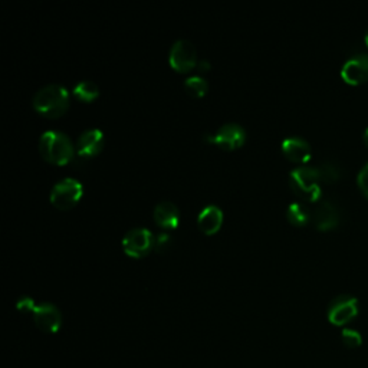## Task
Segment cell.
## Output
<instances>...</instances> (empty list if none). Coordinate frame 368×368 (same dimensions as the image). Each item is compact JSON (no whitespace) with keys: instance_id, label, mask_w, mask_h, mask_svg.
<instances>
[{"instance_id":"ac0fdd59","label":"cell","mask_w":368,"mask_h":368,"mask_svg":"<svg viewBox=\"0 0 368 368\" xmlns=\"http://www.w3.org/2000/svg\"><path fill=\"white\" fill-rule=\"evenodd\" d=\"M208 81L198 76V75H193V76H189L186 81H184V88L187 91L189 95L194 97V98H198V97H203L204 94H206L208 91Z\"/></svg>"},{"instance_id":"2e32d148","label":"cell","mask_w":368,"mask_h":368,"mask_svg":"<svg viewBox=\"0 0 368 368\" xmlns=\"http://www.w3.org/2000/svg\"><path fill=\"white\" fill-rule=\"evenodd\" d=\"M286 218L295 226H304L309 222V219H312V213L304 203L294 201L286 208Z\"/></svg>"},{"instance_id":"e0dca14e","label":"cell","mask_w":368,"mask_h":368,"mask_svg":"<svg viewBox=\"0 0 368 368\" xmlns=\"http://www.w3.org/2000/svg\"><path fill=\"white\" fill-rule=\"evenodd\" d=\"M73 94L76 95L78 100L90 102V101H94V100L98 97L100 88H98V85L94 83V81L84 79V81H81V83H78V84L73 87Z\"/></svg>"},{"instance_id":"ba28073f","label":"cell","mask_w":368,"mask_h":368,"mask_svg":"<svg viewBox=\"0 0 368 368\" xmlns=\"http://www.w3.org/2000/svg\"><path fill=\"white\" fill-rule=\"evenodd\" d=\"M247 138V131L236 122H227L223 124L215 134H208L206 140L209 143H215L225 150H233L240 147Z\"/></svg>"},{"instance_id":"5b68a950","label":"cell","mask_w":368,"mask_h":368,"mask_svg":"<svg viewBox=\"0 0 368 368\" xmlns=\"http://www.w3.org/2000/svg\"><path fill=\"white\" fill-rule=\"evenodd\" d=\"M84 187L79 180L73 177H65L55 183L51 190V201L59 209H69L81 198Z\"/></svg>"},{"instance_id":"9a60e30c","label":"cell","mask_w":368,"mask_h":368,"mask_svg":"<svg viewBox=\"0 0 368 368\" xmlns=\"http://www.w3.org/2000/svg\"><path fill=\"white\" fill-rule=\"evenodd\" d=\"M283 154L292 161L305 162L311 158V146L302 137H286L282 141Z\"/></svg>"},{"instance_id":"3957f363","label":"cell","mask_w":368,"mask_h":368,"mask_svg":"<svg viewBox=\"0 0 368 368\" xmlns=\"http://www.w3.org/2000/svg\"><path fill=\"white\" fill-rule=\"evenodd\" d=\"M16 307L23 312H32L33 321L37 325V328L45 333L54 334L61 328L62 315L54 304H35V301L30 297H20L16 302Z\"/></svg>"},{"instance_id":"9c48e42d","label":"cell","mask_w":368,"mask_h":368,"mask_svg":"<svg viewBox=\"0 0 368 368\" xmlns=\"http://www.w3.org/2000/svg\"><path fill=\"white\" fill-rule=\"evenodd\" d=\"M358 314V301L351 295L334 298L328 307V319L334 325H345Z\"/></svg>"},{"instance_id":"ffe728a7","label":"cell","mask_w":368,"mask_h":368,"mask_svg":"<svg viewBox=\"0 0 368 368\" xmlns=\"http://www.w3.org/2000/svg\"><path fill=\"white\" fill-rule=\"evenodd\" d=\"M343 343L348 347V348H357L361 345L362 338L361 334L352 328H345L343 331Z\"/></svg>"},{"instance_id":"52a82bcc","label":"cell","mask_w":368,"mask_h":368,"mask_svg":"<svg viewBox=\"0 0 368 368\" xmlns=\"http://www.w3.org/2000/svg\"><path fill=\"white\" fill-rule=\"evenodd\" d=\"M170 65L179 72H187L197 65V51L189 39H177L169 55Z\"/></svg>"},{"instance_id":"4fadbf2b","label":"cell","mask_w":368,"mask_h":368,"mask_svg":"<svg viewBox=\"0 0 368 368\" xmlns=\"http://www.w3.org/2000/svg\"><path fill=\"white\" fill-rule=\"evenodd\" d=\"M222 222L223 212L219 206H215V204H208L197 215V225L200 230L206 235L216 233L220 229Z\"/></svg>"},{"instance_id":"6da1fadb","label":"cell","mask_w":368,"mask_h":368,"mask_svg":"<svg viewBox=\"0 0 368 368\" xmlns=\"http://www.w3.org/2000/svg\"><path fill=\"white\" fill-rule=\"evenodd\" d=\"M69 93L61 84H48L33 97V108L47 117H61L69 108Z\"/></svg>"},{"instance_id":"8fae6325","label":"cell","mask_w":368,"mask_h":368,"mask_svg":"<svg viewBox=\"0 0 368 368\" xmlns=\"http://www.w3.org/2000/svg\"><path fill=\"white\" fill-rule=\"evenodd\" d=\"M312 220L319 230H331L340 223L338 209L330 200H322L312 213Z\"/></svg>"},{"instance_id":"7402d4cb","label":"cell","mask_w":368,"mask_h":368,"mask_svg":"<svg viewBox=\"0 0 368 368\" xmlns=\"http://www.w3.org/2000/svg\"><path fill=\"white\" fill-rule=\"evenodd\" d=\"M357 182H358V186L362 190V193L368 197V162L360 170Z\"/></svg>"},{"instance_id":"d4e9b609","label":"cell","mask_w":368,"mask_h":368,"mask_svg":"<svg viewBox=\"0 0 368 368\" xmlns=\"http://www.w3.org/2000/svg\"><path fill=\"white\" fill-rule=\"evenodd\" d=\"M365 44H367V47H368V30H367V33H365Z\"/></svg>"},{"instance_id":"30bf717a","label":"cell","mask_w":368,"mask_h":368,"mask_svg":"<svg viewBox=\"0 0 368 368\" xmlns=\"http://www.w3.org/2000/svg\"><path fill=\"white\" fill-rule=\"evenodd\" d=\"M341 75L345 83L358 85L361 83H365L368 79V55L367 54H358L352 58H350L343 69Z\"/></svg>"},{"instance_id":"d6986e66","label":"cell","mask_w":368,"mask_h":368,"mask_svg":"<svg viewBox=\"0 0 368 368\" xmlns=\"http://www.w3.org/2000/svg\"><path fill=\"white\" fill-rule=\"evenodd\" d=\"M316 169H318L321 182H324L326 184L336 183L340 179V176H341L338 166L333 161H324V162H321V165Z\"/></svg>"},{"instance_id":"cb8c5ba5","label":"cell","mask_w":368,"mask_h":368,"mask_svg":"<svg viewBox=\"0 0 368 368\" xmlns=\"http://www.w3.org/2000/svg\"><path fill=\"white\" fill-rule=\"evenodd\" d=\"M364 143H365V146L368 147V127H367L365 131H364Z\"/></svg>"},{"instance_id":"7a4b0ae2","label":"cell","mask_w":368,"mask_h":368,"mask_svg":"<svg viewBox=\"0 0 368 368\" xmlns=\"http://www.w3.org/2000/svg\"><path fill=\"white\" fill-rule=\"evenodd\" d=\"M39 151L47 161L64 166L72 160L75 148L71 138L65 133L49 130L40 136Z\"/></svg>"},{"instance_id":"277c9868","label":"cell","mask_w":368,"mask_h":368,"mask_svg":"<svg viewBox=\"0 0 368 368\" xmlns=\"http://www.w3.org/2000/svg\"><path fill=\"white\" fill-rule=\"evenodd\" d=\"M290 186L298 197L307 201H316L322 193L318 169L311 166L294 169L290 173Z\"/></svg>"},{"instance_id":"8992f818","label":"cell","mask_w":368,"mask_h":368,"mask_svg":"<svg viewBox=\"0 0 368 368\" xmlns=\"http://www.w3.org/2000/svg\"><path fill=\"white\" fill-rule=\"evenodd\" d=\"M122 248L127 255L141 258L154 248V235L146 227H134L122 237Z\"/></svg>"},{"instance_id":"603a6c76","label":"cell","mask_w":368,"mask_h":368,"mask_svg":"<svg viewBox=\"0 0 368 368\" xmlns=\"http://www.w3.org/2000/svg\"><path fill=\"white\" fill-rule=\"evenodd\" d=\"M197 66L200 71H209L210 64L208 61H200V62H197Z\"/></svg>"},{"instance_id":"7c38bea8","label":"cell","mask_w":368,"mask_h":368,"mask_svg":"<svg viewBox=\"0 0 368 368\" xmlns=\"http://www.w3.org/2000/svg\"><path fill=\"white\" fill-rule=\"evenodd\" d=\"M104 146V133L100 129H88L81 133L76 141V153L79 157H93L101 151Z\"/></svg>"},{"instance_id":"44dd1931","label":"cell","mask_w":368,"mask_h":368,"mask_svg":"<svg viewBox=\"0 0 368 368\" xmlns=\"http://www.w3.org/2000/svg\"><path fill=\"white\" fill-rule=\"evenodd\" d=\"M172 244V236L166 232H161L154 236V249L157 252H166Z\"/></svg>"},{"instance_id":"5bb4252c","label":"cell","mask_w":368,"mask_h":368,"mask_svg":"<svg viewBox=\"0 0 368 368\" xmlns=\"http://www.w3.org/2000/svg\"><path fill=\"white\" fill-rule=\"evenodd\" d=\"M154 220L158 226L165 229H174L180 220L179 208L173 201L162 200L154 208Z\"/></svg>"}]
</instances>
